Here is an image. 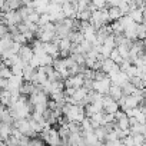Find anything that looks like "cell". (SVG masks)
Returning a JSON list of instances; mask_svg holds the SVG:
<instances>
[{
	"label": "cell",
	"mask_w": 146,
	"mask_h": 146,
	"mask_svg": "<svg viewBox=\"0 0 146 146\" xmlns=\"http://www.w3.org/2000/svg\"><path fill=\"white\" fill-rule=\"evenodd\" d=\"M108 22H109L108 9H96L95 12L90 13L89 23H90L95 29H99V27H102V26H106Z\"/></svg>",
	"instance_id": "6da1fadb"
},
{
	"label": "cell",
	"mask_w": 146,
	"mask_h": 146,
	"mask_svg": "<svg viewBox=\"0 0 146 146\" xmlns=\"http://www.w3.org/2000/svg\"><path fill=\"white\" fill-rule=\"evenodd\" d=\"M0 20L3 22L5 26L10 27V26H17L19 23H22V17L19 15L17 10H9V12H3V15H0Z\"/></svg>",
	"instance_id": "7a4b0ae2"
},
{
	"label": "cell",
	"mask_w": 146,
	"mask_h": 146,
	"mask_svg": "<svg viewBox=\"0 0 146 146\" xmlns=\"http://www.w3.org/2000/svg\"><path fill=\"white\" fill-rule=\"evenodd\" d=\"M110 79L108 76H103L102 79H98V80H93L92 82V90L100 93V95H108V90L110 88Z\"/></svg>",
	"instance_id": "3957f363"
},
{
	"label": "cell",
	"mask_w": 146,
	"mask_h": 146,
	"mask_svg": "<svg viewBox=\"0 0 146 146\" xmlns=\"http://www.w3.org/2000/svg\"><path fill=\"white\" fill-rule=\"evenodd\" d=\"M102 108H103L105 113H113V115L120 109L117 102L115 99H112L110 96H108V95H103V98H102Z\"/></svg>",
	"instance_id": "277c9868"
},
{
	"label": "cell",
	"mask_w": 146,
	"mask_h": 146,
	"mask_svg": "<svg viewBox=\"0 0 146 146\" xmlns=\"http://www.w3.org/2000/svg\"><path fill=\"white\" fill-rule=\"evenodd\" d=\"M62 13L67 19H75V16H76V7L73 6L72 0H70V2H67V3H64V5H62Z\"/></svg>",
	"instance_id": "5b68a950"
},
{
	"label": "cell",
	"mask_w": 146,
	"mask_h": 146,
	"mask_svg": "<svg viewBox=\"0 0 146 146\" xmlns=\"http://www.w3.org/2000/svg\"><path fill=\"white\" fill-rule=\"evenodd\" d=\"M44 53L49 54L53 60L59 57V47L56 44V42H49V43H44Z\"/></svg>",
	"instance_id": "8992f818"
},
{
	"label": "cell",
	"mask_w": 146,
	"mask_h": 146,
	"mask_svg": "<svg viewBox=\"0 0 146 146\" xmlns=\"http://www.w3.org/2000/svg\"><path fill=\"white\" fill-rule=\"evenodd\" d=\"M17 54H19V57H20L23 62L29 63V60L33 57V50H32L30 46H27V44H22V47H20V50H19Z\"/></svg>",
	"instance_id": "52a82bcc"
},
{
	"label": "cell",
	"mask_w": 146,
	"mask_h": 146,
	"mask_svg": "<svg viewBox=\"0 0 146 146\" xmlns=\"http://www.w3.org/2000/svg\"><path fill=\"white\" fill-rule=\"evenodd\" d=\"M108 96H110L112 99H115L116 102L123 96V92H122V88L120 86H117V85H110V88H109V90H108Z\"/></svg>",
	"instance_id": "ba28073f"
},
{
	"label": "cell",
	"mask_w": 146,
	"mask_h": 146,
	"mask_svg": "<svg viewBox=\"0 0 146 146\" xmlns=\"http://www.w3.org/2000/svg\"><path fill=\"white\" fill-rule=\"evenodd\" d=\"M23 5L20 3V0H6L5 6H3V12H9V10H19Z\"/></svg>",
	"instance_id": "9c48e42d"
},
{
	"label": "cell",
	"mask_w": 146,
	"mask_h": 146,
	"mask_svg": "<svg viewBox=\"0 0 146 146\" xmlns=\"http://www.w3.org/2000/svg\"><path fill=\"white\" fill-rule=\"evenodd\" d=\"M122 12L117 9V6H112L108 9V17H109V22H116L122 17Z\"/></svg>",
	"instance_id": "30bf717a"
},
{
	"label": "cell",
	"mask_w": 146,
	"mask_h": 146,
	"mask_svg": "<svg viewBox=\"0 0 146 146\" xmlns=\"http://www.w3.org/2000/svg\"><path fill=\"white\" fill-rule=\"evenodd\" d=\"M12 103V93L9 90H0V105L9 108Z\"/></svg>",
	"instance_id": "8fae6325"
},
{
	"label": "cell",
	"mask_w": 146,
	"mask_h": 146,
	"mask_svg": "<svg viewBox=\"0 0 146 146\" xmlns=\"http://www.w3.org/2000/svg\"><path fill=\"white\" fill-rule=\"evenodd\" d=\"M102 46H105V47H108V49H115V47H116V40H115V35H113V33L108 35V37H106V39L103 40Z\"/></svg>",
	"instance_id": "7c38bea8"
},
{
	"label": "cell",
	"mask_w": 146,
	"mask_h": 146,
	"mask_svg": "<svg viewBox=\"0 0 146 146\" xmlns=\"http://www.w3.org/2000/svg\"><path fill=\"white\" fill-rule=\"evenodd\" d=\"M109 59L113 62V63H116L117 66L123 62V59H122V56L119 54V52L116 50V49H112V52H110V54H109Z\"/></svg>",
	"instance_id": "4fadbf2b"
},
{
	"label": "cell",
	"mask_w": 146,
	"mask_h": 146,
	"mask_svg": "<svg viewBox=\"0 0 146 146\" xmlns=\"http://www.w3.org/2000/svg\"><path fill=\"white\" fill-rule=\"evenodd\" d=\"M12 70H10V67H7V66H5V64H2L0 66V78H3V79H10L12 78Z\"/></svg>",
	"instance_id": "5bb4252c"
},
{
	"label": "cell",
	"mask_w": 146,
	"mask_h": 146,
	"mask_svg": "<svg viewBox=\"0 0 146 146\" xmlns=\"http://www.w3.org/2000/svg\"><path fill=\"white\" fill-rule=\"evenodd\" d=\"M37 20H39V15H37V13L33 10V12H32V13H30V15H29V16H27L25 20H23V22H29V23L37 25Z\"/></svg>",
	"instance_id": "9a60e30c"
},
{
	"label": "cell",
	"mask_w": 146,
	"mask_h": 146,
	"mask_svg": "<svg viewBox=\"0 0 146 146\" xmlns=\"http://www.w3.org/2000/svg\"><path fill=\"white\" fill-rule=\"evenodd\" d=\"M90 5L95 6L96 9H105V6H106V0H90Z\"/></svg>",
	"instance_id": "2e32d148"
},
{
	"label": "cell",
	"mask_w": 146,
	"mask_h": 146,
	"mask_svg": "<svg viewBox=\"0 0 146 146\" xmlns=\"http://www.w3.org/2000/svg\"><path fill=\"white\" fill-rule=\"evenodd\" d=\"M50 22V19H49V16L46 15V13H43V15H39V20H37V26H44L46 23H49Z\"/></svg>",
	"instance_id": "e0dca14e"
},
{
	"label": "cell",
	"mask_w": 146,
	"mask_h": 146,
	"mask_svg": "<svg viewBox=\"0 0 146 146\" xmlns=\"http://www.w3.org/2000/svg\"><path fill=\"white\" fill-rule=\"evenodd\" d=\"M29 146H44V142L43 139H39V137H30Z\"/></svg>",
	"instance_id": "ac0fdd59"
},
{
	"label": "cell",
	"mask_w": 146,
	"mask_h": 146,
	"mask_svg": "<svg viewBox=\"0 0 146 146\" xmlns=\"http://www.w3.org/2000/svg\"><path fill=\"white\" fill-rule=\"evenodd\" d=\"M137 39L139 40H143L145 39V26H143V23H139L137 25Z\"/></svg>",
	"instance_id": "d6986e66"
},
{
	"label": "cell",
	"mask_w": 146,
	"mask_h": 146,
	"mask_svg": "<svg viewBox=\"0 0 146 146\" xmlns=\"http://www.w3.org/2000/svg\"><path fill=\"white\" fill-rule=\"evenodd\" d=\"M7 33V27L3 25V22L2 20H0V37H2L3 35H6Z\"/></svg>",
	"instance_id": "ffe728a7"
},
{
	"label": "cell",
	"mask_w": 146,
	"mask_h": 146,
	"mask_svg": "<svg viewBox=\"0 0 146 146\" xmlns=\"http://www.w3.org/2000/svg\"><path fill=\"white\" fill-rule=\"evenodd\" d=\"M6 86H7V80L0 78V90H6Z\"/></svg>",
	"instance_id": "44dd1931"
},
{
	"label": "cell",
	"mask_w": 146,
	"mask_h": 146,
	"mask_svg": "<svg viewBox=\"0 0 146 146\" xmlns=\"http://www.w3.org/2000/svg\"><path fill=\"white\" fill-rule=\"evenodd\" d=\"M117 3H119V0H106V5H109V7L117 6Z\"/></svg>",
	"instance_id": "7402d4cb"
},
{
	"label": "cell",
	"mask_w": 146,
	"mask_h": 146,
	"mask_svg": "<svg viewBox=\"0 0 146 146\" xmlns=\"http://www.w3.org/2000/svg\"><path fill=\"white\" fill-rule=\"evenodd\" d=\"M57 146H62V145H57Z\"/></svg>",
	"instance_id": "603a6c76"
}]
</instances>
